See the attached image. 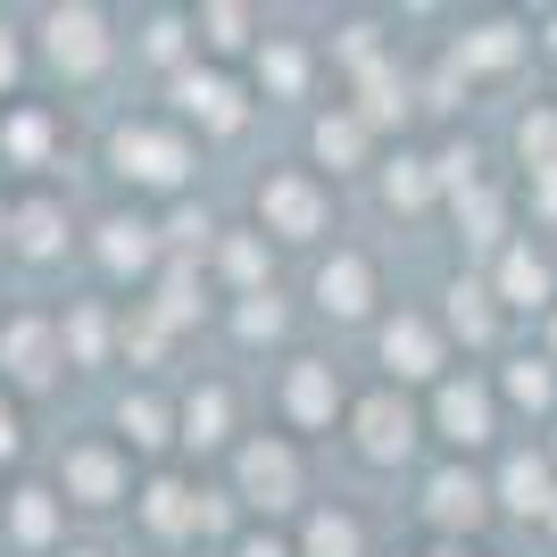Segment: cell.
<instances>
[{
    "mask_svg": "<svg viewBox=\"0 0 557 557\" xmlns=\"http://www.w3.org/2000/svg\"><path fill=\"white\" fill-rule=\"evenodd\" d=\"M258 216L275 233H292V242H308V233L325 225V200H317V184H300V175H275V184L258 191Z\"/></svg>",
    "mask_w": 557,
    "mask_h": 557,
    "instance_id": "obj_5",
    "label": "cell"
},
{
    "mask_svg": "<svg viewBox=\"0 0 557 557\" xmlns=\"http://www.w3.org/2000/svg\"><path fill=\"white\" fill-rule=\"evenodd\" d=\"M75 557H84V549H75Z\"/></svg>",
    "mask_w": 557,
    "mask_h": 557,
    "instance_id": "obj_40",
    "label": "cell"
},
{
    "mask_svg": "<svg viewBox=\"0 0 557 557\" xmlns=\"http://www.w3.org/2000/svg\"><path fill=\"white\" fill-rule=\"evenodd\" d=\"M9 84H17V42L0 34V92H9Z\"/></svg>",
    "mask_w": 557,
    "mask_h": 557,
    "instance_id": "obj_37",
    "label": "cell"
},
{
    "mask_svg": "<svg viewBox=\"0 0 557 557\" xmlns=\"http://www.w3.org/2000/svg\"><path fill=\"white\" fill-rule=\"evenodd\" d=\"M9 242H17L25 258H59V242H67V216H59V200H25V209L9 216Z\"/></svg>",
    "mask_w": 557,
    "mask_h": 557,
    "instance_id": "obj_8",
    "label": "cell"
},
{
    "mask_svg": "<svg viewBox=\"0 0 557 557\" xmlns=\"http://www.w3.org/2000/svg\"><path fill=\"white\" fill-rule=\"evenodd\" d=\"M458 59H474V67H508V59H516V34H508V25H483Z\"/></svg>",
    "mask_w": 557,
    "mask_h": 557,
    "instance_id": "obj_26",
    "label": "cell"
},
{
    "mask_svg": "<svg viewBox=\"0 0 557 557\" xmlns=\"http://www.w3.org/2000/svg\"><path fill=\"white\" fill-rule=\"evenodd\" d=\"M191 508H200V499H184L175 483H150V508H141V516H150L159 533H184V524H191Z\"/></svg>",
    "mask_w": 557,
    "mask_h": 557,
    "instance_id": "obj_25",
    "label": "cell"
},
{
    "mask_svg": "<svg viewBox=\"0 0 557 557\" xmlns=\"http://www.w3.org/2000/svg\"><path fill=\"white\" fill-rule=\"evenodd\" d=\"M449 325H458L466 342H483V333H491V292H483V283H458V292H449Z\"/></svg>",
    "mask_w": 557,
    "mask_h": 557,
    "instance_id": "obj_20",
    "label": "cell"
},
{
    "mask_svg": "<svg viewBox=\"0 0 557 557\" xmlns=\"http://www.w3.org/2000/svg\"><path fill=\"white\" fill-rule=\"evenodd\" d=\"M242 25H250L242 9H209V42H216V50H233V42H242Z\"/></svg>",
    "mask_w": 557,
    "mask_h": 557,
    "instance_id": "obj_32",
    "label": "cell"
},
{
    "mask_svg": "<svg viewBox=\"0 0 557 557\" xmlns=\"http://www.w3.org/2000/svg\"><path fill=\"white\" fill-rule=\"evenodd\" d=\"M317 292H325V308H333V317H358V308H367V292H374L367 258H333L325 275H317Z\"/></svg>",
    "mask_w": 557,
    "mask_h": 557,
    "instance_id": "obj_11",
    "label": "cell"
},
{
    "mask_svg": "<svg viewBox=\"0 0 557 557\" xmlns=\"http://www.w3.org/2000/svg\"><path fill=\"white\" fill-rule=\"evenodd\" d=\"M499 292H508V300H524V308H533L541 292H549V267H541L533 250H516L508 267H499Z\"/></svg>",
    "mask_w": 557,
    "mask_h": 557,
    "instance_id": "obj_19",
    "label": "cell"
},
{
    "mask_svg": "<svg viewBox=\"0 0 557 557\" xmlns=\"http://www.w3.org/2000/svg\"><path fill=\"white\" fill-rule=\"evenodd\" d=\"M59 342H75V349H84V358H100V317H92V308H84V317H75V325L59 333Z\"/></svg>",
    "mask_w": 557,
    "mask_h": 557,
    "instance_id": "obj_33",
    "label": "cell"
},
{
    "mask_svg": "<svg viewBox=\"0 0 557 557\" xmlns=\"http://www.w3.org/2000/svg\"><path fill=\"white\" fill-rule=\"evenodd\" d=\"M292 417H300V424L333 417V374L325 367H292Z\"/></svg>",
    "mask_w": 557,
    "mask_h": 557,
    "instance_id": "obj_17",
    "label": "cell"
},
{
    "mask_svg": "<svg viewBox=\"0 0 557 557\" xmlns=\"http://www.w3.org/2000/svg\"><path fill=\"white\" fill-rule=\"evenodd\" d=\"M50 367H59V333L42 317H9L0 325V374L9 383H50Z\"/></svg>",
    "mask_w": 557,
    "mask_h": 557,
    "instance_id": "obj_3",
    "label": "cell"
},
{
    "mask_svg": "<svg viewBox=\"0 0 557 557\" xmlns=\"http://www.w3.org/2000/svg\"><path fill=\"white\" fill-rule=\"evenodd\" d=\"M433 516L442 524H474L483 516V483L474 474H433Z\"/></svg>",
    "mask_w": 557,
    "mask_h": 557,
    "instance_id": "obj_15",
    "label": "cell"
},
{
    "mask_svg": "<svg viewBox=\"0 0 557 557\" xmlns=\"http://www.w3.org/2000/svg\"><path fill=\"white\" fill-rule=\"evenodd\" d=\"M116 166H125L134 184H184L191 150L175 134H159V125H116Z\"/></svg>",
    "mask_w": 557,
    "mask_h": 557,
    "instance_id": "obj_1",
    "label": "cell"
},
{
    "mask_svg": "<svg viewBox=\"0 0 557 557\" xmlns=\"http://www.w3.org/2000/svg\"><path fill=\"white\" fill-rule=\"evenodd\" d=\"M67 499H75V508H109V499H125V458H116L109 442L67 449Z\"/></svg>",
    "mask_w": 557,
    "mask_h": 557,
    "instance_id": "obj_4",
    "label": "cell"
},
{
    "mask_svg": "<svg viewBox=\"0 0 557 557\" xmlns=\"http://www.w3.org/2000/svg\"><path fill=\"white\" fill-rule=\"evenodd\" d=\"M0 150H9V166H42V159H50V116H42V109L0 116Z\"/></svg>",
    "mask_w": 557,
    "mask_h": 557,
    "instance_id": "obj_10",
    "label": "cell"
},
{
    "mask_svg": "<svg viewBox=\"0 0 557 557\" xmlns=\"http://www.w3.org/2000/svg\"><path fill=\"white\" fill-rule=\"evenodd\" d=\"M358 442H367V458H399V449L417 442V417L399 399H367L358 408Z\"/></svg>",
    "mask_w": 557,
    "mask_h": 557,
    "instance_id": "obj_6",
    "label": "cell"
},
{
    "mask_svg": "<svg viewBox=\"0 0 557 557\" xmlns=\"http://www.w3.org/2000/svg\"><path fill=\"white\" fill-rule=\"evenodd\" d=\"M116 424H125L141 449H159V442H166V408H159V399H125V408H116Z\"/></svg>",
    "mask_w": 557,
    "mask_h": 557,
    "instance_id": "obj_24",
    "label": "cell"
},
{
    "mask_svg": "<svg viewBox=\"0 0 557 557\" xmlns=\"http://www.w3.org/2000/svg\"><path fill=\"white\" fill-rule=\"evenodd\" d=\"M191 317V275H166V325H184Z\"/></svg>",
    "mask_w": 557,
    "mask_h": 557,
    "instance_id": "obj_36",
    "label": "cell"
},
{
    "mask_svg": "<svg viewBox=\"0 0 557 557\" xmlns=\"http://www.w3.org/2000/svg\"><path fill=\"white\" fill-rule=\"evenodd\" d=\"M508 508L516 516H541V508H549V466H533V458L508 466Z\"/></svg>",
    "mask_w": 557,
    "mask_h": 557,
    "instance_id": "obj_18",
    "label": "cell"
},
{
    "mask_svg": "<svg viewBox=\"0 0 557 557\" xmlns=\"http://www.w3.org/2000/svg\"><path fill=\"white\" fill-rule=\"evenodd\" d=\"M17 449H25V417L0 399V458H17Z\"/></svg>",
    "mask_w": 557,
    "mask_h": 557,
    "instance_id": "obj_35",
    "label": "cell"
},
{
    "mask_svg": "<svg viewBox=\"0 0 557 557\" xmlns=\"http://www.w3.org/2000/svg\"><path fill=\"white\" fill-rule=\"evenodd\" d=\"M516 141H524V159H533L541 175L557 184V116H549V109H541V116H524V134H516Z\"/></svg>",
    "mask_w": 557,
    "mask_h": 557,
    "instance_id": "obj_23",
    "label": "cell"
},
{
    "mask_svg": "<svg viewBox=\"0 0 557 557\" xmlns=\"http://www.w3.org/2000/svg\"><path fill=\"white\" fill-rule=\"evenodd\" d=\"M242 557H283V549H275V541H242Z\"/></svg>",
    "mask_w": 557,
    "mask_h": 557,
    "instance_id": "obj_38",
    "label": "cell"
},
{
    "mask_svg": "<svg viewBox=\"0 0 557 557\" xmlns=\"http://www.w3.org/2000/svg\"><path fill=\"white\" fill-rule=\"evenodd\" d=\"M50 59L67 75L109 67V25H100V9H50Z\"/></svg>",
    "mask_w": 557,
    "mask_h": 557,
    "instance_id": "obj_2",
    "label": "cell"
},
{
    "mask_svg": "<svg viewBox=\"0 0 557 557\" xmlns=\"http://www.w3.org/2000/svg\"><path fill=\"white\" fill-rule=\"evenodd\" d=\"M308 557H358V524L349 516H317L308 524Z\"/></svg>",
    "mask_w": 557,
    "mask_h": 557,
    "instance_id": "obj_22",
    "label": "cell"
},
{
    "mask_svg": "<svg viewBox=\"0 0 557 557\" xmlns=\"http://www.w3.org/2000/svg\"><path fill=\"white\" fill-rule=\"evenodd\" d=\"M184 433H191V442H216V433H225V392H200V399H191V408H184Z\"/></svg>",
    "mask_w": 557,
    "mask_h": 557,
    "instance_id": "obj_27",
    "label": "cell"
},
{
    "mask_svg": "<svg viewBox=\"0 0 557 557\" xmlns=\"http://www.w3.org/2000/svg\"><path fill=\"white\" fill-rule=\"evenodd\" d=\"M383 358H392L399 374H433V367H442V349H433V333H424L417 317H399V325L383 333Z\"/></svg>",
    "mask_w": 557,
    "mask_h": 557,
    "instance_id": "obj_14",
    "label": "cell"
},
{
    "mask_svg": "<svg viewBox=\"0 0 557 557\" xmlns=\"http://www.w3.org/2000/svg\"><path fill=\"white\" fill-rule=\"evenodd\" d=\"M242 483L258 491V499H267V508H283V499H292V491H300V466H292V449H242Z\"/></svg>",
    "mask_w": 557,
    "mask_h": 557,
    "instance_id": "obj_7",
    "label": "cell"
},
{
    "mask_svg": "<svg viewBox=\"0 0 557 557\" xmlns=\"http://www.w3.org/2000/svg\"><path fill=\"white\" fill-rule=\"evenodd\" d=\"M100 258H109L116 275H141V267H150V225H134V216H109V225H100Z\"/></svg>",
    "mask_w": 557,
    "mask_h": 557,
    "instance_id": "obj_13",
    "label": "cell"
},
{
    "mask_svg": "<svg viewBox=\"0 0 557 557\" xmlns=\"http://www.w3.org/2000/svg\"><path fill=\"white\" fill-rule=\"evenodd\" d=\"M424 191H433V175H424V159H399V166H392V200H399V209H417Z\"/></svg>",
    "mask_w": 557,
    "mask_h": 557,
    "instance_id": "obj_28",
    "label": "cell"
},
{
    "mask_svg": "<svg viewBox=\"0 0 557 557\" xmlns=\"http://www.w3.org/2000/svg\"><path fill=\"white\" fill-rule=\"evenodd\" d=\"M442 433H449V442H483V433H491V399L474 392V383H449V392H442Z\"/></svg>",
    "mask_w": 557,
    "mask_h": 557,
    "instance_id": "obj_12",
    "label": "cell"
},
{
    "mask_svg": "<svg viewBox=\"0 0 557 557\" xmlns=\"http://www.w3.org/2000/svg\"><path fill=\"white\" fill-rule=\"evenodd\" d=\"M458 216H466V225H474V242H491V233H499V200H491V191H474V200H458Z\"/></svg>",
    "mask_w": 557,
    "mask_h": 557,
    "instance_id": "obj_30",
    "label": "cell"
},
{
    "mask_svg": "<svg viewBox=\"0 0 557 557\" xmlns=\"http://www.w3.org/2000/svg\"><path fill=\"white\" fill-rule=\"evenodd\" d=\"M175 92H184V109H191V116H209L216 134H233V125H242V92H233L225 75H184Z\"/></svg>",
    "mask_w": 557,
    "mask_h": 557,
    "instance_id": "obj_9",
    "label": "cell"
},
{
    "mask_svg": "<svg viewBox=\"0 0 557 557\" xmlns=\"http://www.w3.org/2000/svg\"><path fill=\"white\" fill-rule=\"evenodd\" d=\"M267 84L292 92V84H300V50H267Z\"/></svg>",
    "mask_w": 557,
    "mask_h": 557,
    "instance_id": "obj_34",
    "label": "cell"
},
{
    "mask_svg": "<svg viewBox=\"0 0 557 557\" xmlns=\"http://www.w3.org/2000/svg\"><path fill=\"white\" fill-rule=\"evenodd\" d=\"M275 325H283V308L267 300V292H258V300L242 308V333H250V342H258V333H275Z\"/></svg>",
    "mask_w": 557,
    "mask_h": 557,
    "instance_id": "obj_31",
    "label": "cell"
},
{
    "mask_svg": "<svg viewBox=\"0 0 557 557\" xmlns=\"http://www.w3.org/2000/svg\"><path fill=\"white\" fill-rule=\"evenodd\" d=\"M317 150H325L333 166H349L367 150V125H358V116H325V125H317Z\"/></svg>",
    "mask_w": 557,
    "mask_h": 557,
    "instance_id": "obj_21",
    "label": "cell"
},
{
    "mask_svg": "<svg viewBox=\"0 0 557 557\" xmlns=\"http://www.w3.org/2000/svg\"><path fill=\"white\" fill-rule=\"evenodd\" d=\"M9 524H17V541H50L59 533V491H17V499H9Z\"/></svg>",
    "mask_w": 557,
    "mask_h": 557,
    "instance_id": "obj_16",
    "label": "cell"
},
{
    "mask_svg": "<svg viewBox=\"0 0 557 557\" xmlns=\"http://www.w3.org/2000/svg\"><path fill=\"white\" fill-rule=\"evenodd\" d=\"M0 242H9V209H0Z\"/></svg>",
    "mask_w": 557,
    "mask_h": 557,
    "instance_id": "obj_39",
    "label": "cell"
},
{
    "mask_svg": "<svg viewBox=\"0 0 557 557\" xmlns=\"http://www.w3.org/2000/svg\"><path fill=\"white\" fill-rule=\"evenodd\" d=\"M508 392L524 399V408H549V367H533V358H524V367L508 374Z\"/></svg>",
    "mask_w": 557,
    "mask_h": 557,
    "instance_id": "obj_29",
    "label": "cell"
}]
</instances>
